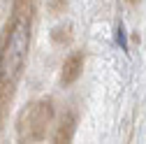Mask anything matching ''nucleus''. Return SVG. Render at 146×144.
<instances>
[{
  "mask_svg": "<svg viewBox=\"0 0 146 144\" xmlns=\"http://www.w3.org/2000/svg\"><path fill=\"white\" fill-rule=\"evenodd\" d=\"M116 40H118L121 49H125V51H127V40H125V26H123V23H118V26H116Z\"/></svg>",
  "mask_w": 146,
  "mask_h": 144,
  "instance_id": "6",
  "label": "nucleus"
},
{
  "mask_svg": "<svg viewBox=\"0 0 146 144\" xmlns=\"http://www.w3.org/2000/svg\"><path fill=\"white\" fill-rule=\"evenodd\" d=\"M53 119V107L49 100H37L23 107L16 119V135L21 142H40L46 137V128Z\"/></svg>",
  "mask_w": 146,
  "mask_h": 144,
  "instance_id": "2",
  "label": "nucleus"
},
{
  "mask_svg": "<svg viewBox=\"0 0 146 144\" xmlns=\"http://www.w3.org/2000/svg\"><path fill=\"white\" fill-rule=\"evenodd\" d=\"M30 44V30L23 19H16L12 26H7V37L0 49V81L9 86L16 84V79L23 72V63L28 56Z\"/></svg>",
  "mask_w": 146,
  "mask_h": 144,
  "instance_id": "1",
  "label": "nucleus"
},
{
  "mask_svg": "<svg viewBox=\"0 0 146 144\" xmlns=\"http://www.w3.org/2000/svg\"><path fill=\"white\" fill-rule=\"evenodd\" d=\"M51 42L58 44V47H65L72 42V28L70 26H56L51 30Z\"/></svg>",
  "mask_w": 146,
  "mask_h": 144,
  "instance_id": "5",
  "label": "nucleus"
},
{
  "mask_svg": "<svg viewBox=\"0 0 146 144\" xmlns=\"http://www.w3.org/2000/svg\"><path fill=\"white\" fill-rule=\"evenodd\" d=\"M74 128H77V123H74V116L72 114H65L60 125H58V130L56 135H53V142H70L72 135H74Z\"/></svg>",
  "mask_w": 146,
  "mask_h": 144,
  "instance_id": "4",
  "label": "nucleus"
},
{
  "mask_svg": "<svg viewBox=\"0 0 146 144\" xmlns=\"http://www.w3.org/2000/svg\"><path fill=\"white\" fill-rule=\"evenodd\" d=\"M28 3H30V0H16V9H21V7L28 5Z\"/></svg>",
  "mask_w": 146,
  "mask_h": 144,
  "instance_id": "8",
  "label": "nucleus"
},
{
  "mask_svg": "<svg viewBox=\"0 0 146 144\" xmlns=\"http://www.w3.org/2000/svg\"><path fill=\"white\" fill-rule=\"evenodd\" d=\"M81 70H84V53L74 51L72 56L65 58L63 70H60V84L63 86H72L79 77H81Z\"/></svg>",
  "mask_w": 146,
  "mask_h": 144,
  "instance_id": "3",
  "label": "nucleus"
},
{
  "mask_svg": "<svg viewBox=\"0 0 146 144\" xmlns=\"http://www.w3.org/2000/svg\"><path fill=\"white\" fill-rule=\"evenodd\" d=\"M125 3H130V5H139V0H125Z\"/></svg>",
  "mask_w": 146,
  "mask_h": 144,
  "instance_id": "9",
  "label": "nucleus"
},
{
  "mask_svg": "<svg viewBox=\"0 0 146 144\" xmlns=\"http://www.w3.org/2000/svg\"><path fill=\"white\" fill-rule=\"evenodd\" d=\"M65 5H67V0H49V9L53 14H60L65 9Z\"/></svg>",
  "mask_w": 146,
  "mask_h": 144,
  "instance_id": "7",
  "label": "nucleus"
}]
</instances>
